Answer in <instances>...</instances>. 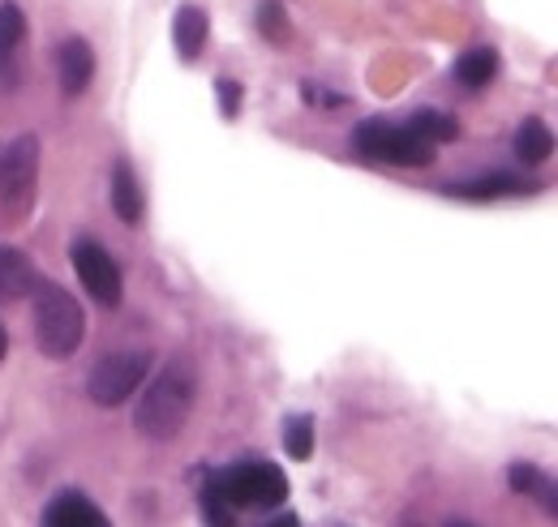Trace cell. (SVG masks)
<instances>
[{
    "instance_id": "6da1fadb",
    "label": "cell",
    "mask_w": 558,
    "mask_h": 527,
    "mask_svg": "<svg viewBox=\"0 0 558 527\" xmlns=\"http://www.w3.org/2000/svg\"><path fill=\"white\" fill-rule=\"evenodd\" d=\"M194 399H198V373L185 360H168L146 382V395L134 412V429L150 442H172L185 429V420L194 412Z\"/></svg>"
},
{
    "instance_id": "7a4b0ae2",
    "label": "cell",
    "mask_w": 558,
    "mask_h": 527,
    "mask_svg": "<svg viewBox=\"0 0 558 527\" xmlns=\"http://www.w3.org/2000/svg\"><path fill=\"white\" fill-rule=\"evenodd\" d=\"M31 301H35V343H39V352L52 356V360H70L82 347V334H86L82 305L61 283H48V279L31 292Z\"/></svg>"
},
{
    "instance_id": "3957f363",
    "label": "cell",
    "mask_w": 558,
    "mask_h": 527,
    "mask_svg": "<svg viewBox=\"0 0 558 527\" xmlns=\"http://www.w3.org/2000/svg\"><path fill=\"white\" fill-rule=\"evenodd\" d=\"M35 189H39V137L22 133L0 155V223L4 228H17L31 219Z\"/></svg>"
},
{
    "instance_id": "277c9868",
    "label": "cell",
    "mask_w": 558,
    "mask_h": 527,
    "mask_svg": "<svg viewBox=\"0 0 558 527\" xmlns=\"http://www.w3.org/2000/svg\"><path fill=\"white\" fill-rule=\"evenodd\" d=\"M352 146L365 155V159H378V163H396V168H429L438 146H429L421 133L396 121H383V117H369L352 130Z\"/></svg>"
},
{
    "instance_id": "5b68a950",
    "label": "cell",
    "mask_w": 558,
    "mask_h": 527,
    "mask_svg": "<svg viewBox=\"0 0 558 527\" xmlns=\"http://www.w3.org/2000/svg\"><path fill=\"white\" fill-rule=\"evenodd\" d=\"M146 373H150V352L146 347H117V352L95 360V369L86 378V395L99 407H121L146 382Z\"/></svg>"
},
{
    "instance_id": "8992f818",
    "label": "cell",
    "mask_w": 558,
    "mask_h": 527,
    "mask_svg": "<svg viewBox=\"0 0 558 527\" xmlns=\"http://www.w3.org/2000/svg\"><path fill=\"white\" fill-rule=\"evenodd\" d=\"M215 480H219V489L232 506H279L288 498V476L276 463L263 459L232 463V467L215 471Z\"/></svg>"
},
{
    "instance_id": "52a82bcc",
    "label": "cell",
    "mask_w": 558,
    "mask_h": 527,
    "mask_svg": "<svg viewBox=\"0 0 558 527\" xmlns=\"http://www.w3.org/2000/svg\"><path fill=\"white\" fill-rule=\"evenodd\" d=\"M70 258L77 279H82V287H86V296L95 305H104V309H117L121 296H125V279H121V266L112 262V254L99 241L82 236V241H73Z\"/></svg>"
},
{
    "instance_id": "ba28073f",
    "label": "cell",
    "mask_w": 558,
    "mask_h": 527,
    "mask_svg": "<svg viewBox=\"0 0 558 527\" xmlns=\"http://www.w3.org/2000/svg\"><path fill=\"white\" fill-rule=\"evenodd\" d=\"M90 77H95V52L86 48V39L70 35V39L57 48V82H61V90H65L70 99H77V95H86Z\"/></svg>"
},
{
    "instance_id": "9c48e42d",
    "label": "cell",
    "mask_w": 558,
    "mask_h": 527,
    "mask_svg": "<svg viewBox=\"0 0 558 527\" xmlns=\"http://www.w3.org/2000/svg\"><path fill=\"white\" fill-rule=\"evenodd\" d=\"M39 283H44L39 266L31 262L22 249L0 245V305H4V301H22V296H31Z\"/></svg>"
},
{
    "instance_id": "30bf717a",
    "label": "cell",
    "mask_w": 558,
    "mask_h": 527,
    "mask_svg": "<svg viewBox=\"0 0 558 527\" xmlns=\"http://www.w3.org/2000/svg\"><path fill=\"white\" fill-rule=\"evenodd\" d=\"M207 35H210V22L198 4L177 9V17H172V44H177V57L185 65H194L207 52Z\"/></svg>"
},
{
    "instance_id": "8fae6325",
    "label": "cell",
    "mask_w": 558,
    "mask_h": 527,
    "mask_svg": "<svg viewBox=\"0 0 558 527\" xmlns=\"http://www.w3.org/2000/svg\"><path fill=\"white\" fill-rule=\"evenodd\" d=\"M537 185L520 181V176H507V172H486V176H473V181H451L442 185V194L451 198H473V201H486V198H507V194H533Z\"/></svg>"
},
{
    "instance_id": "7c38bea8",
    "label": "cell",
    "mask_w": 558,
    "mask_h": 527,
    "mask_svg": "<svg viewBox=\"0 0 558 527\" xmlns=\"http://www.w3.org/2000/svg\"><path fill=\"white\" fill-rule=\"evenodd\" d=\"M44 527H108V519L90 506V498H82V493H57L52 502H48V511H44Z\"/></svg>"
},
{
    "instance_id": "4fadbf2b",
    "label": "cell",
    "mask_w": 558,
    "mask_h": 527,
    "mask_svg": "<svg viewBox=\"0 0 558 527\" xmlns=\"http://www.w3.org/2000/svg\"><path fill=\"white\" fill-rule=\"evenodd\" d=\"M22 44H26V17H22V9L13 0H0V82L13 77Z\"/></svg>"
},
{
    "instance_id": "5bb4252c",
    "label": "cell",
    "mask_w": 558,
    "mask_h": 527,
    "mask_svg": "<svg viewBox=\"0 0 558 527\" xmlns=\"http://www.w3.org/2000/svg\"><path fill=\"white\" fill-rule=\"evenodd\" d=\"M550 150H555V133L550 125L542 121V117H529L520 130H515V159L520 163H542V159H550Z\"/></svg>"
},
{
    "instance_id": "9a60e30c",
    "label": "cell",
    "mask_w": 558,
    "mask_h": 527,
    "mask_svg": "<svg viewBox=\"0 0 558 527\" xmlns=\"http://www.w3.org/2000/svg\"><path fill=\"white\" fill-rule=\"evenodd\" d=\"M112 210L125 219V223H138L142 219V189H138V176H134V168L121 159L117 168H112Z\"/></svg>"
},
{
    "instance_id": "2e32d148",
    "label": "cell",
    "mask_w": 558,
    "mask_h": 527,
    "mask_svg": "<svg viewBox=\"0 0 558 527\" xmlns=\"http://www.w3.org/2000/svg\"><path fill=\"white\" fill-rule=\"evenodd\" d=\"M507 485H511V493H533V498L546 506V515H558L555 485H550V476H542L533 463H511V471H507Z\"/></svg>"
},
{
    "instance_id": "e0dca14e",
    "label": "cell",
    "mask_w": 558,
    "mask_h": 527,
    "mask_svg": "<svg viewBox=\"0 0 558 527\" xmlns=\"http://www.w3.org/2000/svg\"><path fill=\"white\" fill-rule=\"evenodd\" d=\"M456 82L460 86H469V90H482L494 82V73H498V52L494 48H473V52H464L460 61H456Z\"/></svg>"
},
{
    "instance_id": "ac0fdd59",
    "label": "cell",
    "mask_w": 558,
    "mask_h": 527,
    "mask_svg": "<svg viewBox=\"0 0 558 527\" xmlns=\"http://www.w3.org/2000/svg\"><path fill=\"white\" fill-rule=\"evenodd\" d=\"M198 502H203V515H207V527H236L232 519V502L223 498V489H219V480H215V471L203 476V485H198Z\"/></svg>"
},
{
    "instance_id": "d6986e66",
    "label": "cell",
    "mask_w": 558,
    "mask_h": 527,
    "mask_svg": "<svg viewBox=\"0 0 558 527\" xmlns=\"http://www.w3.org/2000/svg\"><path fill=\"white\" fill-rule=\"evenodd\" d=\"M283 451L301 463L314 459V416L292 412V416L283 420Z\"/></svg>"
},
{
    "instance_id": "ffe728a7",
    "label": "cell",
    "mask_w": 558,
    "mask_h": 527,
    "mask_svg": "<svg viewBox=\"0 0 558 527\" xmlns=\"http://www.w3.org/2000/svg\"><path fill=\"white\" fill-rule=\"evenodd\" d=\"M409 130L421 133L429 146H442V142H456V137H460V125H456L447 112H434V108H421L417 117L409 121Z\"/></svg>"
},
{
    "instance_id": "44dd1931",
    "label": "cell",
    "mask_w": 558,
    "mask_h": 527,
    "mask_svg": "<svg viewBox=\"0 0 558 527\" xmlns=\"http://www.w3.org/2000/svg\"><path fill=\"white\" fill-rule=\"evenodd\" d=\"M258 30H263V39H271L276 48L288 44V17H283V4H279V0H263V9H258Z\"/></svg>"
},
{
    "instance_id": "7402d4cb",
    "label": "cell",
    "mask_w": 558,
    "mask_h": 527,
    "mask_svg": "<svg viewBox=\"0 0 558 527\" xmlns=\"http://www.w3.org/2000/svg\"><path fill=\"white\" fill-rule=\"evenodd\" d=\"M215 95H219V112L228 117V121H236L241 117V99H245V90H241V82H215Z\"/></svg>"
},
{
    "instance_id": "603a6c76",
    "label": "cell",
    "mask_w": 558,
    "mask_h": 527,
    "mask_svg": "<svg viewBox=\"0 0 558 527\" xmlns=\"http://www.w3.org/2000/svg\"><path fill=\"white\" fill-rule=\"evenodd\" d=\"M263 527H301V519L296 515H279V519H267Z\"/></svg>"
},
{
    "instance_id": "cb8c5ba5",
    "label": "cell",
    "mask_w": 558,
    "mask_h": 527,
    "mask_svg": "<svg viewBox=\"0 0 558 527\" xmlns=\"http://www.w3.org/2000/svg\"><path fill=\"white\" fill-rule=\"evenodd\" d=\"M4 352H9V334H4V327H0V360H4Z\"/></svg>"
},
{
    "instance_id": "d4e9b609",
    "label": "cell",
    "mask_w": 558,
    "mask_h": 527,
    "mask_svg": "<svg viewBox=\"0 0 558 527\" xmlns=\"http://www.w3.org/2000/svg\"><path fill=\"white\" fill-rule=\"evenodd\" d=\"M447 527H477V524H469V519H451Z\"/></svg>"
},
{
    "instance_id": "484cf974",
    "label": "cell",
    "mask_w": 558,
    "mask_h": 527,
    "mask_svg": "<svg viewBox=\"0 0 558 527\" xmlns=\"http://www.w3.org/2000/svg\"><path fill=\"white\" fill-rule=\"evenodd\" d=\"M409 527H417V524H409Z\"/></svg>"
}]
</instances>
